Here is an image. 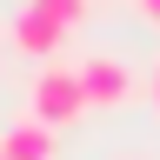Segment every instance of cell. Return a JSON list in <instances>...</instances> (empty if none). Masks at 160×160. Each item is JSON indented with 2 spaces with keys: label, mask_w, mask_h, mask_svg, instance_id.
<instances>
[{
  "label": "cell",
  "mask_w": 160,
  "mask_h": 160,
  "mask_svg": "<svg viewBox=\"0 0 160 160\" xmlns=\"http://www.w3.org/2000/svg\"><path fill=\"white\" fill-rule=\"evenodd\" d=\"M27 107H33L27 120H40V127H53V133H60V127H73L80 113H93V107H87V87H80V73H73V67H60V60H47V67L33 73Z\"/></svg>",
  "instance_id": "cell-1"
},
{
  "label": "cell",
  "mask_w": 160,
  "mask_h": 160,
  "mask_svg": "<svg viewBox=\"0 0 160 160\" xmlns=\"http://www.w3.org/2000/svg\"><path fill=\"white\" fill-rule=\"evenodd\" d=\"M73 73L87 87V107H127V93H133V67L120 53H87Z\"/></svg>",
  "instance_id": "cell-2"
},
{
  "label": "cell",
  "mask_w": 160,
  "mask_h": 160,
  "mask_svg": "<svg viewBox=\"0 0 160 160\" xmlns=\"http://www.w3.org/2000/svg\"><path fill=\"white\" fill-rule=\"evenodd\" d=\"M13 47H20V53H33L40 67H47V60L67 47V27H60V20H47L40 7H20V13H13Z\"/></svg>",
  "instance_id": "cell-3"
},
{
  "label": "cell",
  "mask_w": 160,
  "mask_h": 160,
  "mask_svg": "<svg viewBox=\"0 0 160 160\" xmlns=\"http://www.w3.org/2000/svg\"><path fill=\"white\" fill-rule=\"evenodd\" d=\"M0 153H7V160H53V127L20 120V127H7V133H0Z\"/></svg>",
  "instance_id": "cell-4"
},
{
  "label": "cell",
  "mask_w": 160,
  "mask_h": 160,
  "mask_svg": "<svg viewBox=\"0 0 160 160\" xmlns=\"http://www.w3.org/2000/svg\"><path fill=\"white\" fill-rule=\"evenodd\" d=\"M27 7H40V13H47V20H60V27H80V20H87V0H27Z\"/></svg>",
  "instance_id": "cell-5"
},
{
  "label": "cell",
  "mask_w": 160,
  "mask_h": 160,
  "mask_svg": "<svg viewBox=\"0 0 160 160\" xmlns=\"http://www.w3.org/2000/svg\"><path fill=\"white\" fill-rule=\"evenodd\" d=\"M133 7H140V13H147V20H153V27H160V0H133Z\"/></svg>",
  "instance_id": "cell-6"
},
{
  "label": "cell",
  "mask_w": 160,
  "mask_h": 160,
  "mask_svg": "<svg viewBox=\"0 0 160 160\" xmlns=\"http://www.w3.org/2000/svg\"><path fill=\"white\" fill-rule=\"evenodd\" d=\"M153 100H160V80H153Z\"/></svg>",
  "instance_id": "cell-7"
},
{
  "label": "cell",
  "mask_w": 160,
  "mask_h": 160,
  "mask_svg": "<svg viewBox=\"0 0 160 160\" xmlns=\"http://www.w3.org/2000/svg\"><path fill=\"white\" fill-rule=\"evenodd\" d=\"M0 160H7V153H0Z\"/></svg>",
  "instance_id": "cell-8"
},
{
  "label": "cell",
  "mask_w": 160,
  "mask_h": 160,
  "mask_svg": "<svg viewBox=\"0 0 160 160\" xmlns=\"http://www.w3.org/2000/svg\"><path fill=\"white\" fill-rule=\"evenodd\" d=\"M127 160H133V153H127Z\"/></svg>",
  "instance_id": "cell-9"
}]
</instances>
